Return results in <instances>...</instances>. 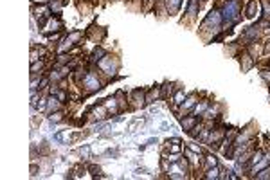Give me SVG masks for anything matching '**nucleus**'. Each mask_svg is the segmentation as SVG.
<instances>
[{
  "label": "nucleus",
  "mask_w": 270,
  "mask_h": 180,
  "mask_svg": "<svg viewBox=\"0 0 270 180\" xmlns=\"http://www.w3.org/2000/svg\"><path fill=\"white\" fill-rule=\"evenodd\" d=\"M193 106H195V97H189V99H187V101L182 105V114H187V112H189Z\"/></svg>",
  "instance_id": "nucleus-7"
},
{
  "label": "nucleus",
  "mask_w": 270,
  "mask_h": 180,
  "mask_svg": "<svg viewBox=\"0 0 270 180\" xmlns=\"http://www.w3.org/2000/svg\"><path fill=\"white\" fill-rule=\"evenodd\" d=\"M261 160H263V151H256V153L252 155L250 164H258V162H261Z\"/></svg>",
  "instance_id": "nucleus-11"
},
{
  "label": "nucleus",
  "mask_w": 270,
  "mask_h": 180,
  "mask_svg": "<svg viewBox=\"0 0 270 180\" xmlns=\"http://www.w3.org/2000/svg\"><path fill=\"white\" fill-rule=\"evenodd\" d=\"M61 5H63V2H59V0H50V2H49V7H50L52 11H56V13H59Z\"/></svg>",
  "instance_id": "nucleus-10"
},
{
  "label": "nucleus",
  "mask_w": 270,
  "mask_h": 180,
  "mask_svg": "<svg viewBox=\"0 0 270 180\" xmlns=\"http://www.w3.org/2000/svg\"><path fill=\"white\" fill-rule=\"evenodd\" d=\"M216 164H218V160H216L214 155H207V157H205V166H207V168H214Z\"/></svg>",
  "instance_id": "nucleus-9"
},
{
  "label": "nucleus",
  "mask_w": 270,
  "mask_h": 180,
  "mask_svg": "<svg viewBox=\"0 0 270 180\" xmlns=\"http://www.w3.org/2000/svg\"><path fill=\"white\" fill-rule=\"evenodd\" d=\"M85 87H86V90H88V92H96V90H99V88H101V87H99L97 78H94L92 74L85 78Z\"/></svg>",
  "instance_id": "nucleus-2"
},
{
  "label": "nucleus",
  "mask_w": 270,
  "mask_h": 180,
  "mask_svg": "<svg viewBox=\"0 0 270 180\" xmlns=\"http://www.w3.org/2000/svg\"><path fill=\"white\" fill-rule=\"evenodd\" d=\"M195 123H196V117H195V115H189V117L182 119V126H184L187 132H191V130L195 128Z\"/></svg>",
  "instance_id": "nucleus-3"
},
{
  "label": "nucleus",
  "mask_w": 270,
  "mask_h": 180,
  "mask_svg": "<svg viewBox=\"0 0 270 180\" xmlns=\"http://www.w3.org/2000/svg\"><path fill=\"white\" fill-rule=\"evenodd\" d=\"M268 177H270V168L263 169L261 173H258V175H256V178H268Z\"/></svg>",
  "instance_id": "nucleus-14"
},
{
  "label": "nucleus",
  "mask_w": 270,
  "mask_h": 180,
  "mask_svg": "<svg viewBox=\"0 0 270 180\" xmlns=\"http://www.w3.org/2000/svg\"><path fill=\"white\" fill-rule=\"evenodd\" d=\"M47 85H49V78H43V79L40 81V88H45Z\"/></svg>",
  "instance_id": "nucleus-18"
},
{
  "label": "nucleus",
  "mask_w": 270,
  "mask_h": 180,
  "mask_svg": "<svg viewBox=\"0 0 270 180\" xmlns=\"http://www.w3.org/2000/svg\"><path fill=\"white\" fill-rule=\"evenodd\" d=\"M256 11H258V2L252 0V2L249 4V7H247V16H249V18H254V16H256Z\"/></svg>",
  "instance_id": "nucleus-5"
},
{
  "label": "nucleus",
  "mask_w": 270,
  "mask_h": 180,
  "mask_svg": "<svg viewBox=\"0 0 270 180\" xmlns=\"http://www.w3.org/2000/svg\"><path fill=\"white\" fill-rule=\"evenodd\" d=\"M49 119H50V123H58V121H61V114H59V112H56V114L52 112V114L49 115Z\"/></svg>",
  "instance_id": "nucleus-13"
},
{
  "label": "nucleus",
  "mask_w": 270,
  "mask_h": 180,
  "mask_svg": "<svg viewBox=\"0 0 270 180\" xmlns=\"http://www.w3.org/2000/svg\"><path fill=\"white\" fill-rule=\"evenodd\" d=\"M256 36H258V29H256V27H249V31L241 36V40H243V41H252Z\"/></svg>",
  "instance_id": "nucleus-4"
},
{
  "label": "nucleus",
  "mask_w": 270,
  "mask_h": 180,
  "mask_svg": "<svg viewBox=\"0 0 270 180\" xmlns=\"http://www.w3.org/2000/svg\"><path fill=\"white\" fill-rule=\"evenodd\" d=\"M41 67H43V65H41V61H40V63H38V61H32V67H31V72H32V74H36V70H38V69L41 70Z\"/></svg>",
  "instance_id": "nucleus-15"
},
{
  "label": "nucleus",
  "mask_w": 270,
  "mask_h": 180,
  "mask_svg": "<svg viewBox=\"0 0 270 180\" xmlns=\"http://www.w3.org/2000/svg\"><path fill=\"white\" fill-rule=\"evenodd\" d=\"M184 97H186L184 90H177V94H175V97H173V103H175V105H182V103H184Z\"/></svg>",
  "instance_id": "nucleus-8"
},
{
  "label": "nucleus",
  "mask_w": 270,
  "mask_h": 180,
  "mask_svg": "<svg viewBox=\"0 0 270 180\" xmlns=\"http://www.w3.org/2000/svg\"><path fill=\"white\" fill-rule=\"evenodd\" d=\"M191 150H193V151H196V153H200V148H198V146H195V144H191Z\"/></svg>",
  "instance_id": "nucleus-20"
},
{
  "label": "nucleus",
  "mask_w": 270,
  "mask_h": 180,
  "mask_svg": "<svg viewBox=\"0 0 270 180\" xmlns=\"http://www.w3.org/2000/svg\"><path fill=\"white\" fill-rule=\"evenodd\" d=\"M180 7V0H168V11L169 13H177Z\"/></svg>",
  "instance_id": "nucleus-6"
},
{
  "label": "nucleus",
  "mask_w": 270,
  "mask_h": 180,
  "mask_svg": "<svg viewBox=\"0 0 270 180\" xmlns=\"http://www.w3.org/2000/svg\"><path fill=\"white\" fill-rule=\"evenodd\" d=\"M88 169H90V173H92L94 177H97V175H99V168H96V166H90Z\"/></svg>",
  "instance_id": "nucleus-17"
},
{
  "label": "nucleus",
  "mask_w": 270,
  "mask_h": 180,
  "mask_svg": "<svg viewBox=\"0 0 270 180\" xmlns=\"http://www.w3.org/2000/svg\"><path fill=\"white\" fill-rule=\"evenodd\" d=\"M238 14H240V7H238V0H229L225 4V9H223V20L234 23L238 20Z\"/></svg>",
  "instance_id": "nucleus-1"
},
{
  "label": "nucleus",
  "mask_w": 270,
  "mask_h": 180,
  "mask_svg": "<svg viewBox=\"0 0 270 180\" xmlns=\"http://www.w3.org/2000/svg\"><path fill=\"white\" fill-rule=\"evenodd\" d=\"M157 94H159V90H155V88H153V90L150 92V96L146 97V103H151V101H153V99L157 97Z\"/></svg>",
  "instance_id": "nucleus-16"
},
{
  "label": "nucleus",
  "mask_w": 270,
  "mask_h": 180,
  "mask_svg": "<svg viewBox=\"0 0 270 180\" xmlns=\"http://www.w3.org/2000/svg\"><path fill=\"white\" fill-rule=\"evenodd\" d=\"M205 178H218V168H216V166H214V168H209Z\"/></svg>",
  "instance_id": "nucleus-12"
},
{
  "label": "nucleus",
  "mask_w": 270,
  "mask_h": 180,
  "mask_svg": "<svg viewBox=\"0 0 270 180\" xmlns=\"http://www.w3.org/2000/svg\"><path fill=\"white\" fill-rule=\"evenodd\" d=\"M261 76H263L267 81H270V70H263V72H261Z\"/></svg>",
  "instance_id": "nucleus-19"
}]
</instances>
